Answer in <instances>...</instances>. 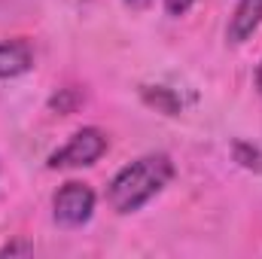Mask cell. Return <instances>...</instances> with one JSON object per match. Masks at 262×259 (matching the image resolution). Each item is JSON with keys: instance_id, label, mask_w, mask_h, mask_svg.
Returning <instances> with one entry per match:
<instances>
[{"instance_id": "cell-1", "label": "cell", "mask_w": 262, "mask_h": 259, "mask_svg": "<svg viewBox=\"0 0 262 259\" xmlns=\"http://www.w3.org/2000/svg\"><path fill=\"white\" fill-rule=\"evenodd\" d=\"M174 177V162L165 153H149L125 165L107 186V204L116 213H134L152 201Z\"/></svg>"}, {"instance_id": "cell-2", "label": "cell", "mask_w": 262, "mask_h": 259, "mask_svg": "<svg viewBox=\"0 0 262 259\" xmlns=\"http://www.w3.org/2000/svg\"><path fill=\"white\" fill-rule=\"evenodd\" d=\"M107 146H110V140H107V134L101 128H79L73 131L70 137H67L64 146H58L52 156H49V168L52 171H64V168H85V165H95L104 153H107Z\"/></svg>"}, {"instance_id": "cell-3", "label": "cell", "mask_w": 262, "mask_h": 259, "mask_svg": "<svg viewBox=\"0 0 262 259\" xmlns=\"http://www.w3.org/2000/svg\"><path fill=\"white\" fill-rule=\"evenodd\" d=\"M95 213V192L89 183L67 180L58 192L52 195V217L64 229H79Z\"/></svg>"}, {"instance_id": "cell-4", "label": "cell", "mask_w": 262, "mask_h": 259, "mask_svg": "<svg viewBox=\"0 0 262 259\" xmlns=\"http://www.w3.org/2000/svg\"><path fill=\"white\" fill-rule=\"evenodd\" d=\"M259 25H262V0H238L235 12L229 18L226 37H229V43H244L259 31Z\"/></svg>"}, {"instance_id": "cell-5", "label": "cell", "mask_w": 262, "mask_h": 259, "mask_svg": "<svg viewBox=\"0 0 262 259\" xmlns=\"http://www.w3.org/2000/svg\"><path fill=\"white\" fill-rule=\"evenodd\" d=\"M34 67V49L28 40L0 43V79H15Z\"/></svg>"}, {"instance_id": "cell-6", "label": "cell", "mask_w": 262, "mask_h": 259, "mask_svg": "<svg viewBox=\"0 0 262 259\" xmlns=\"http://www.w3.org/2000/svg\"><path fill=\"white\" fill-rule=\"evenodd\" d=\"M232 156H235V162H238L241 168L262 174V149H256L253 143H247V140H235V143H232Z\"/></svg>"}, {"instance_id": "cell-7", "label": "cell", "mask_w": 262, "mask_h": 259, "mask_svg": "<svg viewBox=\"0 0 262 259\" xmlns=\"http://www.w3.org/2000/svg\"><path fill=\"white\" fill-rule=\"evenodd\" d=\"M143 98H146L152 107L165 110V113H174V110H177V101H174V95H171L168 89H156V92H152V89H146V92H143Z\"/></svg>"}, {"instance_id": "cell-8", "label": "cell", "mask_w": 262, "mask_h": 259, "mask_svg": "<svg viewBox=\"0 0 262 259\" xmlns=\"http://www.w3.org/2000/svg\"><path fill=\"white\" fill-rule=\"evenodd\" d=\"M192 3H195V0H165V9H168L171 15H186V12L192 9Z\"/></svg>"}, {"instance_id": "cell-9", "label": "cell", "mask_w": 262, "mask_h": 259, "mask_svg": "<svg viewBox=\"0 0 262 259\" xmlns=\"http://www.w3.org/2000/svg\"><path fill=\"white\" fill-rule=\"evenodd\" d=\"M3 253H6V256H12V253H31V247H28V244H6Z\"/></svg>"}, {"instance_id": "cell-10", "label": "cell", "mask_w": 262, "mask_h": 259, "mask_svg": "<svg viewBox=\"0 0 262 259\" xmlns=\"http://www.w3.org/2000/svg\"><path fill=\"white\" fill-rule=\"evenodd\" d=\"M256 89L262 92V61H259V67H256Z\"/></svg>"}, {"instance_id": "cell-11", "label": "cell", "mask_w": 262, "mask_h": 259, "mask_svg": "<svg viewBox=\"0 0 262 259\" xmlns=\"http://www.w3.org/2000/svg\"><path fill=\"white\" fill-rule=\"evenodd\" d=\"M125 3H128V6H146L149 0H125Z\"/></svg>"}]
</instances>
